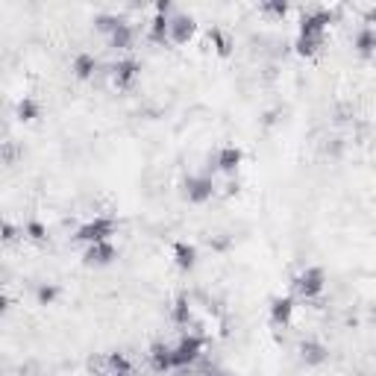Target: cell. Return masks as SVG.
<instances>
[{
    "mask_svg": "<svg viewBox=\"0 0 376 376\" xmlns=\"http://www.w3.org/2000/svg\"><path fill=\"white\" fill-rule=\"evenodd\" d=\"M291 289H294L297 297H303V300H315V297H320V294H324V289H326L324 268H317V264H309V268H303L291 280Z\"/></svg>",
    "mask_w": 376,
    "mask_h": 376,
    "instance_id": "6da1fadb",
    "label": "cell"
},
{
    "mask_svg": "<svg viewBox=\"0 0 376 376\" xmlns=\"http://www.w3.org/2000/svg\"><path fill=\"white\" fill-rule=\"evenodd\" d=\"M115 229H118V224L112 218H92V220H85V224L76 229V241H83V244H101V241H109L115 236Z\"/></svg>",
    "mask_w": 376,
    "mask_h": 376,
    "instance_id": "7a4b0ae2",
    "label": "cell"
},
{
    "mask_svg": "<svg viewBox=\"0 0 376 376\" xmlns=\"http://www.w3.org/2000/svg\"><path fill=\"white\" fill-rule=\"evenodd\" d=\"M182 197L188 203H194V206H200L206 200H212V194H215V182H212V176H185L182 180Z\"/></svg>",
    "mask_w": 376,
    "mask_h": 376,
    "instance_id": "3957f363",
    "label": "cell"
},
{
    "mask_svg": "<svg viewBox=\"0 0 376 376\" xmlns=\"http://www.w3.org/2000/svg\"><path fill=\"white\" fill-rule=\"evenodd\" d=\"M203 356V338L200 335H182L174 344V368H191Z\"/></svg>",
    "mask_w": 376,
    "mask_h": 376,
    "instance_id": "277c9868",
    "label": "cell"
},
{
    "mask_svg": "<svg viewBox=\"0 0 376 376\" xmlns=\"http://www.w3.org/2000/svg\"><path fill=\"white\" fill-rule=\"evenodd\" d=\"M329 24H333V12H329V9H315V12H306L300 18V36L303 39L324 41V32H326Z\"/></svg>",
    "mask_w": 376,
    "mask_h": 376,
    "instance_id": "5b68a950",
    "label": "cell"
},
{
    "mask_svg": "<svg viewBox=\"0 0 376 376\" xmlns=\"http://www.w3.org/2000/svg\"><path fill=\"white\" fill-rule=\"evenodd\" d=\"M118 259V250L112 241H101V244H88L85 253H83V262L88 268H106V264H112Z\"/></svg>",
    "mask_w": 376,
    "mask_h": 376,
    "instance_id": "8992f818",
    "label": "cell"
},
{
    "mask_svg": "<svg viewBox=\"0 0 376 376\" xmlns=\"http://www.w3.org/2000/svg\"><path fill=\"white\" fill-rule=\"evenodd\" d=\"M138 74H141V62L138 59H132V56L118 59L112 65V85L115 88H129L132 83L138 80Z\"/></svg>",
    "mask_w": 376,
    "mask_h": 376,
    "instance_id": "52a82bcc",
    "label": "cell"
},
{
    "mask_svg": "<svg viewBox=\"0 0 376 376\" xmlns=\"http://www.w3.org/2000/svg\"><path fill=\"white\" fill-rule=\"evenodd\" d=\"M297 353H300V362L309 364V368H320V364H324V362L329 359L326 344H320V341H315V338L300 341V347H297Z\"/></svg>",
    "mask_w": 376,
    "mask_h": 376,
    "instance_id": "ba28073f",
    "label": "cell"
},
{
    "mask_svg": "<svg viewBox=\"0 0 376 376\" xmlns=\"http://www.w3.org/2000/svg\"><path fill=\"white\" fill-rule=\"evenodd\" d=\"M197 32V21L191 15H171V41L174 44H188Z\"/></svg>",
    "mask_w": 376,
    "mask_h": 376,
    "instance_id": "9c48e42d",
    "label": "cell"
},
{
    "mask_svg": "<svg viewBox=\"0 0 376 376\" xmlns=\"http://www.w3.org/2000/svg\"><path fill=\"white\" fill-rule=\"evenodd\" d=\"M147 359H150V368L156 370V373H171L174 370V347L171 344H162V341H156V344L150 347Z\"/></svg>",
    "mask_w": 376,
    "mask_h": 376,
    "instance_id": "30bf717a",
    "label": "cell"
},
{
    "mask_svg": "<svg viewBox=\"0 0 376 376\" xmlns=\"http://www.w3.org/2000/svg\"><path fill=\"white\" fill-rule=\"evenodd\" d=\"M241 159H244V153H241V147H236V145H224L218 150V168L224 171V174H236L238 171V165H241Z\"/></svg>",
    "mask_w": 376,
    "mask_h": 376,
    "instance_id": "8fae6325",
    "label": "cell"
},
{
    "mask_svg": "<svg viewBox=\"0 0 376 376\" xmlns=\"http://www.w3.org/2000/svg\"><path fill=\"white\" fill-rule=\"evenodd\" d=\"M291 317H294V300L291 297H273L271 300V320L276 326H285V324H291Z\"/></svg>",
    "mask_w": 376,
    "mask_h": 376,
    "instance_id": "7c38bea8",
    "label": "cell"
},
{
    "mask_svg": "<svg viewBox=\"0 0 376 376\" xmlns=\"http://www.w3.org/2000/svg\"><path fill=\"white\" fill-rule=\"evenodd\" d=\"M147 39L153 44H168L171 41V15H153L147 27Z\"/></svg>",
    "mask_w": 376,
    "mask_h": 376,
    "instance_id": "4fadbf2b",
    "label": "cell"
},
{
    "mask_svg": "<svg viewBox=\"0 0 376 376\" xmlns=\"http://www.w3.org/2000/svg\"><path fill=\"white\" fill-rule=\"evenodd\" d=\"M174 262L180 271H191L197 264V247L188 244V241H176L174 244Z\"/></svg>",
    "mask_w": 376,
    "mask_h": 376,
    "instance_id": "5bb4252c",
    "label": "cell"
},
{
    "mask_svg": "<svg viewBox=\"0 0 376 376\" xmlns=\"http://www.w3.org/2000/svg\"><path fill=\"white\" fill-rule=\"evenodd\" d=\"M71 71H74L76 80H92L94 71H97V59L92 53H76L74 62H71Z\"/></svg>",
    "mask_w": 376,
    "mask_h": 376,
    "instance_id": "9a60e30c",
    "label": "cell"
},
{
    "mask_svg": "<svg viewBox=\"0 0 376 376\" xmlns=\"http://www.w3.org/2000/svg\"><path fill=\"white\" fill-rule=\"evenodd\" d=\"M353 48H356L359 56H373V53H376V30L362 27L356 32V39H353Z\"/></svg>",
    "mask_w": 376,
    "mask_h": 376,
    "instance_id": "2e32d148",
    "label": "cell"
},
{
    "mask_svg": "<svg viewBox=\"0 0 376 376\" xmlns=\"http://www.w3.org/2000/svg\"><path fill=\"white\" fill-rule=\"evenodd\" d=\"M39 115H41V106H39V101H32V97H21L15 103V118L21 124H32Z\"/></svg>",
    "mask_w": 376,
    "mask_h": 376,
    "instance_id": "e0dca14e",
    "label": "cell"
},
{
    "mask_svg": "<svg viewBox=\"0 0 376 376\" xmlns=\"http://www.w3.org/2000/svg\"><path fill=\"white\" fill-rule=\"evenodd\" d=\"M171 317H174V324L176 326H188L191 324V317H194V312H191V300L182 294V297H176L174 300V306H171Z\"/></svg>",
    "mask_w": 376,
    "mask_h": 376,
    "instance_id": "ac0fdd59",
    "label": "cell"
},
{
    "mask_svg": "<svg viewBox=\"0 0 376 376\" xmlns=\"http://www.w3.org/2000/svg\"><path fill=\"white\" fill-rule=\"evenodd\" d=\"M132 41H136V30H132V27L127 24V21L112 32V36H109V44H112L115 50H129V48H132Z\"/></svg>",
    "mask_w": 376,
    "mask_h": 376,
    "instance_id": "d6986e66",
    "label": "cell"
},
{
    "mask_svg": "<svg viewBox=\"0 0 376 376\" xmlns=\"http://www.w3.org/2000/svg\"><path fill=\"white\" fill-rule=\"evenodd\" d=\"M209 44L215 48V53H218L220 59H227L229 53H232V41L227 39V32L220 30V27H212V30H209Z\"/></svg>",
    "mask_w": 376,
    "mask_h": 376,
    "instance_id": "ffe728a7",
    "label": "cell"
},
{
    "mask_svg": "<svg viewBox=\"0 0 376 376\" xmlns=\"http://www.w3.org/2000/svg\"><path fill=\"white\" fill-rule=\"evenodd\" d=\"M132 362L124 356V353H109L106 356V373H129Z\"/></svg>",
    "mask_w": 376,
    "mask_h": 376,
    "instance_id": "44dd1931",
    "label": "cell"
},
{
    "mask_svg": "<svg viewBox=\"0 0 376 376\" xmlns=\"http://www.w3.org/2000/svg\"><path fill=\"white\" fill-rule=\"evenodd\" d=\"M124 24V18L121 15H112V12H101V15H94V27L101 30V32H109V36H112V32Z\"/></svg>",
    "mask_w": 376,
    "mask_h": 376,
    "instance_id": "7402d4cb",
    "label": "cell"
},
{
    "mask_svg": "<svg viewBox=\"0 0 376 376\" xmlns=\"http://www.w3.org/2000/svg\"><path fill=\"white\" fill-rule=\"evenodd\" d=\"M259 9L264 15H271V18H285V15H289V3H285V0H268V3H262Z\"/></svg>",
    "mask_w": 376,
    "mask_h": 376,
    "instance_id": "603a6c76",
    "label": "cell"
},
{
    "mask_svg": "<svg viewBox=\"0 0 376 376\" xmlns=\"http://www.w3.org/2000/svg\"><path fill=\"white\" fill-rule=\"evenodd\" d=\"M320 44H324V41H315V39H303V36H297V41H294V50L300 53V56H315Z\"/></svg>",
    "mask_w": 376,
    "mask_h": 376,
    "instance_id": "cb8c5ba5",
    "label": "cell"
},
{
    "mask_svg": "<svg viewBox=\"0 0 376 376\" xmlns=\"http://www.w3.org/2000/svg\"><path fill=\"white\" fill-rule=\"evenodd\" d=\"M24 236L30 241H39V244H41V241L48 238V229H44V224H39V220H30V224L24 227Z\"/></svg>",
    "mask_w": 376,
    "mask_h": 376,
    "instance_id": "d4e9b609",
    "label": "cell"
},
{
    "mask_svg": "<svg viewBox=\"0 0 376 376\" xmlns=\"http://www.w3.org/2000/svg\"><path fill=\"white\" fill-rule=\"evenodd\" d=\"M36 297H39L41 306H53V300L59 297V289H56V285H41V289L36 291Z\"/></svg>",
    "mask_w": 376,
    "mask_h": 376,
    "instance_id": "484cf974",
    "label": "cell"
},
{
    "mask_svg": "<svg viewBox=\"0 0 376 376\" xmlns=\"http://www.w3.org/2000/svg\"><path fill=\"white\" fill-rule=\"evenodd\" d=\"M0 232H3V244H15V241L24 236V229H18L12 220H3V229H0Z\"/></svg>",
    "mask_w": 376,
    "mask_h": 376,
    "instance_id": "4316f807",
    "label": "cell"
},
{
    "mask_svg": "<svg viewBox=\"0 0 376 376\" xmlns=\"http://www.w3.org/2000/svg\"><path fill=\"white\" fill-rule=\"evenodd\" d=\"M197 376H227L224 370L218 368V364H203L200 370H197Z\"/></svg>",
    "mask_w": 376,
    "mask_h": 376,
    "instance_id": "83f0119b",
    "label": "cell"
},
{
    "mask_svg": "<svg viewBox=\"0 0 376 376\" xmlns=\"http://www.w3.org/2000/svg\"><path fill=\"white\" fill-rule=\"evenodd\" d=\"M364 24H368L370 30H376V6H370L368 12H364Z\"/></svg>",
    "mask_w": 376,
    "mask_h": 376,
    "instance_id": "f1b7e54d",
    "label": "cell"
},
{
    "mask_svg": "<svg viewBox=\"0 0 376 376\" xmlns=\"http://www.w3.org/2000/svg\"><path fill=\"white\" fill-rule=\"evenodd\" d=\"M156 15H171V0H159V3H156Z\"/></svg>",
    "mask_w": 376,
    "mask_h": 376,
    "instance_id": "f546056e",
    "label": "cell"
},
{
    "mask_svg": "<svg viewBox=\"0 0 376 376\" xmlns=\"http://www.w3.org/2000/svg\"><path fill=\"white\" fill-rule=\"evenodd\" d=\"M227 194H238V182H229L227 185Z\"/></svg>",
    "mask_w": 376,
    "mask_h": 376,
    "instance_id": "4dcf8cb0",
    "label": "cell"
},
{
    "mask_svg": "<svg viewBox=\"0 0 376 376\" xmlns=\"http://www.w3.org/2000/svg\"><path fill=\"white\" fill-rule=\"evenodd\" d=\"M106 376H127V373H106Z\"/></svg>",
    "mask_w": 376,
    "mask_h": 376,
    "instance_id": "1f68e13d",
    "label": "cell"
}]
</instances>
